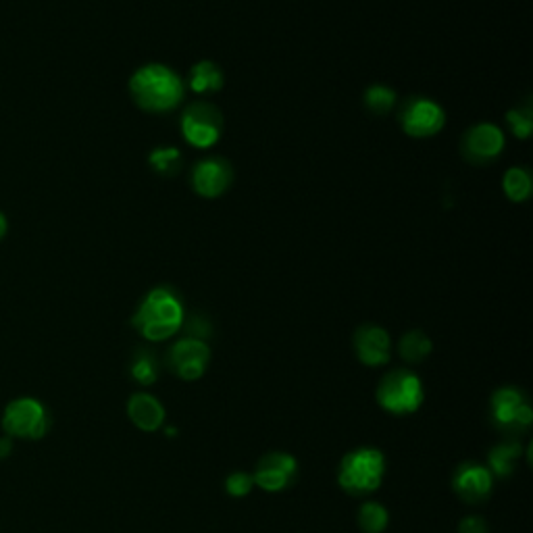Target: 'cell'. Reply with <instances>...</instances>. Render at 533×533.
<instances>
[{
	"instance_id": "d4e9b609",
	"label": "cell",
	"mask_w": 533,
	"mask_h": 533,
	"mask_svg": "<svg viewBox=\"0 0 533 533\" xmlns=\"http://www.w3.org/2000/svg\"><path fill=\"white\" fill-rule=\"evenodd\" d=\"M506 121H509L511 130L517 138L525 140L529 138L531 130H533V119H531V109H513L506 113Z\"/></svg>"
},
{
	"instance_id": "ba28073f",
	"label": "cell",
	"mask_w": 533,
	"mask_h": 533,
	"mask_svg": "<svg viewBox=\"0 0 533 533\" xmlns=\"http://www.w3.org/2000/svg\"><path fill=\"white\" fill-rule=\"evenodd\" d=\"M298 477V461L288 452H267L261 456L252 479H255V488L263 492L277 494L288 490Z\"/></svg>"
},
{
	"instance_id": "277c9868",
	"label": "cell",
	"mask_w": 533,
	"mask_h": 533,
	"mask_svg": "<svg viewBox=\"0 0 533 533\" xmlns=\"http://www.w3.org/2000/svg\"><path fill=\"white\" fill-rule=\"evenodd\" d=\"M377 404L390 415H413L421 409L425 390L421 377L409 369H396L382 377L375 392Z\"/></svg>"
},
{
	"instance_id": "7402d4cb",
	"label": "cell",
	"mask_w": 533,
	"mask_h": 533,
	"mask_svg": "<svg viewBox=\"0 0 533 533\" xmlns=\"http://www.w3.org/2000/svg\"><path fill=\"white\" fill-rule=\"evenodd\" d=\"M396 105V94L388 86H371L365 92V107L373 115H388Z\"/></svg>"
},
{
	"instance_id": "9c48e42d",
	"label": "cell",
	"mask_w": 533,
	"mask_h": 533,
	"mask_svg": "<svg viewBox=\"0 0 533 533\" xmlns=\"http://www.w3.org/2000/svg\"><path fill=\"white\" fill-rule=\"evenodd\" d=\"M446 115L442 107L429 98H411L400 111V125L411 138H431L442 132Z\"/></svg>"
},
{
	"instance_id": "2e32d148",
	"label": "cell",
	"mask_w": 533,
	"mask_h": 533,
	"mask_svg": "<svg viewBox=\"0 0 533 533\" xmlns=\"http://www.w3.org/2000/svg\"><path fill=\"white\" fill-rule=\"evenodd\" d=\"M523 454V446L519 440H504L496 444L488 454L490 473L496 477H509L515 471V463Z\"/></svg>"
},
{
	"instance_id": "3957f363",
	"label": "cell",
	"mask_w": 533,
	"mask_h": 533,
	"mask_svg": "<svg viewBox=\"0 0 533 533\" xmlns=\"http://www.w3.org/2000/svg\"><path fill=\"white\" fill-rule=\"evenodd\" d=\"M386 456L379 448L363 446L350 450L338 467V486L354 498H365L382 488Z\"/></svg>"
},
{
	"instance_id": "5b68a950",
	"label": "cell",
	"mask_w": 533,
	"mask_h": 533,
	"mask_svg": "<svg viewBox=\"0 0 533 533\" xmlns=\"http://www.w3.org/2000/svg\"><path fill=\"white\" fill-rule=\"evenodd\" d=\"M490 419L504 434H521L533 423V411L517 388H500L490 398Z\"/></svg>"
},
{
	"instance_id": "cb8c5ba5",
	"label": "cell",
	"mask_w": 533,
	"mask_h": 533,
	"mask_svg": "<svg viewBox=\"0 0 533 533\" xmlns=\"http://www.w3.org/2000/svg\"><path fill=\"white\" fill-rule=\"evenodd\" d=\"M255 488V479H252V473L246 471H236L232 475H227L225 479V492L234 496V498H244Z\"/></svg>"
},
{
	"instance_id": "52a82bcc",
	"label": "cell",
	"mask_w": 533,
	"mask_h": 533,
	"mask_svg": "<svg viewBox=\"0 0 533 533\" xmlns=\"http://www.w3.org/2000/svg\"><path fill=\"white\" fill-rule=\"evenodd\" d=\"M209 363H211L209 344L205 340H196L190 336L175 342L167 357L169 371L175 377L184 379V382H196V379H200L205 375Z\"/></svg>"
},
{
	"instance_id": "484cf974",
	"label": "cell",
	"mask_w": 533,
	"mask_h": 533,
	"mask_svg": "<svg viewBox=\"0 0 533 533\" xmlns=\"http://www.w3.org/2000/svg\"><path fill=\"white\" fill-rule=\"evenodd\" d=\"M188 334L190 338H196V340H207L211 334H213V327L209 323L207 317L202 315H194L190 321H188Z\"/></svg>"
},
{
	"instance_id": "8fae6325",
	"label": "cell",
	"mask_w": 533,
	"mask_h": 533,
	"mask_svg": "<svg viewBox=\"0 0 533 533\" xmlns=\"http://www.w3.org/2000/svg\"><path fill=\"white\" fill-rule=\"evenodd\" d=\"M461 150L473 165L492 163L504 150V134L494 123H477L463 136Z\"/></svg>"
},
{
	"instance_id": "603a6c76",
	"label": "cell",
	"mask_w": 533,
	"mask_h": 533,
	"mask_svg": "<svg viewBox=\"0 0 533 533\" xmlns=\"http://www.w3.org/2000/svg\"><path fill=\"white\" fill-rule=\"evenodd\" d=\"M148 165L161 175H173L182 165V152L177 148H157L148 155Z\"/></svg>"
},
{
	"instance_id": "4fadbf2b",
	"label": "cell",
	"mask_w": 533,
	"mask_h": 533,
	"mask_svg": "<svg viewBox=\"0 0 533 533\" xmlns=\"http://www.w3.org/2000/svg\"><path fill=\"white\" fill-rule=\"evenodd\" d=\"M234 182V169L223 157L202 159L192 169V188L202 198H219Z\"/></svg>"
},
{
	"instance_id": "30bf717a",
	"label": "cell",
	"mask_w": 533,
	"mask_h": 533,
	"mask_svg": "<svg viewBox=\"0 0 533 533\" xmlns=\"http://www.w3.org/2000/svg\"><path fill=\"white\" fill-rule=\"evenodd\" d=\"M5 429L19 438H42L48 429V413L34 398H21L9 404Z\"/></svg>"
},
{
	"instance_id": "d6986e66",
	"label": "cell",
	"mask_w": 533,
	"mask_h": 533,
	"mask_svg": "<svg viewBox=\"0 0 533 533\" xmlns=\"http://www.w3.org/2000/svg\"><path fill=\"white\" fill-rule=\"evenodd\" d=\"M159 373H161V365H159L157 354L146 348H138L132 357L130 375L140 386H152V384H157Z\"/></svg>"
},
{
	"instance_id": "ac0fdd59",
	"label": "cell",
	"mask_w": 533,
	"mask_h": 533,
	"mask_svg": "<svg viewBox=\"0 0 533 533\" xmlns=\"http://www.w3.org/2000/svg\"><path fill=\"white\" fill-rule=\"evenodd\" d=\"M431 350H434V344L421 329L406 332L398 342V354L404 363H421L429 357Z\"/></svg>"
},
{
	"instance_id": "e0dca14e",
	"label": "cell",
	"mask_w": 533,
	"mask_h": 533,
	"mask_svg": "<svg viewBox=\"0 0 533 533\" xmlns=\"http://www.w3.org/2000/svg\"><path fill=\"white\" fill-rule=\"evenodd\" d=\"M190 88L196 94H215L223 88V73L213 61H200L190 71Z\"/></svg>"
},
{
	"instance_id": "83f0119b",
	"label": "cell",
	"mask_w": 533,
	"mask_h": 533,
	"mask_svg": "<svg viewBox=\"0 0 533 533\" xmlns=\"http://www.w3.org/2000/svg\"><path fill=\"white\" fill-rule=\"evenodd\" d=\"M7 230H9V223H7V217H5L3 213H0V238H5Z\"/></svg>"
},
{
	"instance_id": "7c38bea8",
	"label": "cell",
	"mask_w": 533,
	"mask_h": 533,
	"mask_svg": "<svg viewBox=\"0 0 533 533\" xmlns=\"http://www.w3.org/2000/svg\"><path fill=\"white\" fill-rule=\"evenodd\" d=\"M494 488V475L479 463H463L452 473V490L467 504L486 502Z\"/></svg>"
},
{
	"instance_id": "4316f807",
	"label": "cell",
	"mask_w": 533,
	"mask_h": 533,
	"mask_svg": "<svg viewBox=\"0 0 533 533\" xmlns=\"http://www.w3.org/2000/svg\"><path fill=\"white\" fill-rule=\"evenodd\" d=\"M459 533H488V523L484 517H477V515L465 517L459 523Z\"/></svg>"
},
{
	"instance_id": "5bb4252c",
	"label": "cell",
	"mask_w": 533,
	"mask_h": 533,
	"mask_svg": "<svg viewBox=\"0 0 533 533\" xmlns=\"http://www.w3.org/2000/svg\"><path fill=\"white\" fill-rule=\"evenodd\" d=\"M354 352L357 359L367 367H382L390 363L392 357V340L384 327L377 325H361L354 332Z\"/></svg>"
},
{
	"instance_id": "44dd1931",
	"label": "cell",
	"mask_w": 533,
	"mask_h": 533,
	"mask_svg": "<svg viewBox=\"0 0 533 533\" xmlns=\"http://www.w3.org/2000/svg\"><path fill=\"white\" fill-rule=\"evenodd\" d=\"M504 194L509 196L513 202H523L531 196V175L523 167H513L504 173L502 180Z\"/></svg>"
},
{
	"instance_id": "6da1fadb",
	"label": "cell",
	"mask_w": 533,
	"mask_h": 533,
	"mask_svg": "<svg viewBox=\"0 0 533 533\" xmlns=\"http://www.w3.org/2000/svg\"><path fill=\"white\" fill-rule=\"evenodd\" d=\"M136 332L148 342H165L184 327V304L167 286L155 288L140 302L132 317Z\"/></svg>"
},
{
	"instance_id": "8992f818",
	"label": "cell",
	"mask_w": 533,
	"mask_h": 533,
	"mask_svg": "<svg viewBox=\"0 0 533 533\" xmlns=\"http://www.w3.org/2000/svg\"><path fill=\"white\" fill-rule=\"evenodd\" d=\"M221 130L223 117L213 105L198 103L186 109L182 115V136L194 148H211L221 138Z\"/></svg>"
},
{
	"instance_id": "7a4b0ae2",
	"label": "cell",
	"mask_w": 533,
	"mask_h": 533,
	"mask_svg": "<svg viewBox=\"0 0 533 533\" xmlns=\"http://www.w3.org/2000/svg\"><path fill=\"white\" fill-rule=\"evenodd\" d=\"M130 92L142 111L169 113L184 100V82L173 69L152 63L132 75Z\"/></svg>"
},
{
	"instance_id": "9a60e30c",
	"label": "cell",
	"mask_w": 533,
	"mask_h": 533,
	"mask_svg": "<svg viewBox=\"0 0 533 533\" xmlns=\"http://www.w3.org/2000/svg\"><path fill=\"white\" fill-rule=\"evenodd\" d=\"M128 417L138 429L152 434V431H159L165 423V406L157 396L138 392L128 400Z\"/></svg>"
},
{
	"instance_id": "ffe728a7",
	"label": "cell",
	"mask_w": 533,
	"mask_h": 533,
	"mask_svg": "<svg viewBox=\"0 0 533 533\" xmlns=\"http://www.w3.org/2000/svg\"><path fill=\"white\" fill-rule=\"evenodd\" d=\"M357 523L363 533H384L390 523V513L384 504H379L375 500H367L361 504Z\"/></svg>"
}]
</instances>
